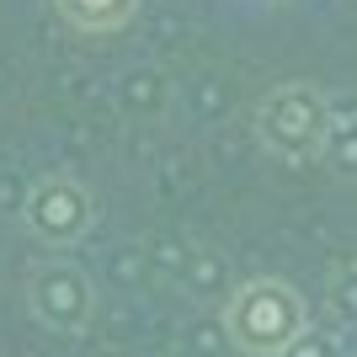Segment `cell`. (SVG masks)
<instances>
[{"mask_svg": "<svg viewBox=\"0 0 357 357\" xmlns=\"http://www.w3.org/2000/svg\"><path fill=\"white\" fill-rule=\"evenodd\" d=\"M224 331L240 352L251 357H283L288 347L310 331V310L304 298L283 283V278H251L240 283L224 304Z\"/></svg>", "mask_w": 357, "mask_h": 357, "instance_id": "1", "label": "cell"}, {"mask_svg": "<svg viewBox=\"0 0 357 357\" xmlns=\"http://www.w3.org/2000/svg\"><path fill=\"white\" fill-rule=\"evenodd\" d=\"M256 134L272 155H288V160H310L326 149L331 134V102L314 86H278L261 96L256 107Z\"/></svg>", "mask_w": 357, "mask_h": 357, "instance_id": "2", "label": "cell"}, {"mask_svg": "<svg viewBox=\"0 0 357 357\" xmlns=\"http://www.w3.org/2000/svg\"><path fill=\"white\" fill-rule=\"evenodd\" d=\"M22 224L32 229V240H43L54 251L80 245L91 235V224H96V197L75 176H43L22 203Z\"/></svg>", "mask_w": 357, "mask_h": 357, "instance_id": "3", "label": "cell"}, {"mask_svg": "<svg viewBox=\"0 0 357 357\" xmlns=\"http://www.w3.org/2000/svg\"><path fill=\"white\" fill-rule=\"evenodd\" d=\"M27 304L54 336H80L96 314V283L75 261H43L27 278Z\"/></svg>", "mask_w": 357, "mask_h": 357, "instance_id": "4", "label": "cell"}, {"mask_svg": "<svg viewBox=\"0 0 357 357\" xmlns=\"http://www.w3.org/2000/svg\"><path fill=\"white\" fill-rule=\"evenodd\" d=\"M75 32H118L134 22L139 0H54Z\"/></svg>", "mask_w": 357, "mask_h": 357, "instance_id": "5", "label": "cell"}, {"mask_svg": "<svg viewBox=\"0 0 357 357\" xmlns=\"http://www.w3.org/2000/svg\"><path fill=\"white\" fill-rule=\"evenodd\" d=\"M118 102H123V112H128V118L149 123V118H160V112H165L171 86H165V75H155V70H134L128 80H123Z\"/></svg>", "mask_w": 357, "mask_h": 357, "instance_id": "6", "label": "cell"}, {"mask_svg": "<svg viewBox=\"0 0 357 357\" xmlns=\"http://www.w3.org/2000/svg\"><path fill=\"white\" fill-rule=\"evenodd\" d=\"M336 171L357 176V118H347L342 107H331V134H326V149H320Z\"/></svg>", "mask_w": 357, "mask_h": 357, "instance_id": "7", "label": "cell"}, {"mask_svg": "<svg viewBox=\"0 0 357 357\" xmlns=\"http://www.w3.org/2000/svg\"><path fill=\"white\" fill-rule=\"evenodd\" d=\"M331 310L342 326H357V256H347L342 267L331 272Z\"/></svg>", "mask_w": 357, "mask_h": 357, "instance_id": "8", "label": "cell"}, {"mask_svg": "<svg viewBox=\"0 0 357 357\" xmlns=\"http://www.w3.org/2000/svg\"><path fill=\"white\" fill-rule=\"evenodd\" d=\"M283 357H342V336H336V331L310 326V331H304V336H298V342L288 347Z\"/></svg>", "mask_w": 357, "mask_h": 357, "instance_id": "9", "label": "cell"}]
</instances>
